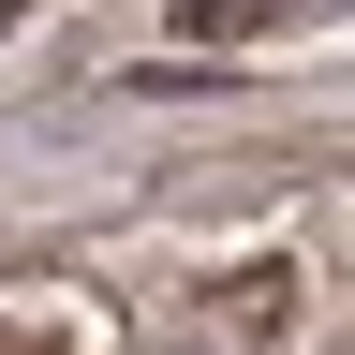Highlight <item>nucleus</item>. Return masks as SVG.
<instances>
[{
    "label": "nucleus",
    "mask_w": 355,
    "mask_h": 355,
    "mask_svg": "<svg viewBox=\"0 0 355 355\" xmlns=\"http://www.w3.org/2000/svg\"><path fill=\"white\" fill-rule=\"evenodd\" d=\"M0 355H44V340H0Z\"/></svg>",
    "instance_id": "f257e3e1"
}]
</instances>
